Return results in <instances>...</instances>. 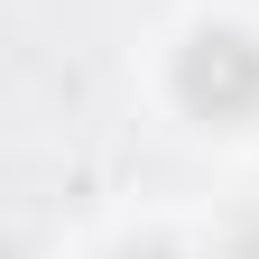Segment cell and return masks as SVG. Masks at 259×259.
Here are the masks:
<instances>
[{"label":"cell","mask_w":259,"mask_h":259,"mask_svg":"<svg viewBox=\"0 0 259 259\" xmlns=\"http://www.w3.org/2000/svg\"><path fill=\"white\" fill-rule=\"evenodd\" d=\"M176 93H185V111H204V120H250L259 111V47L232 37V28H204V37L185 47V65H176Z\"/></svg>","instance_id":"cell-1"},{"label":"cell","mask_w":259,"mask_h":259,"mask_svg":"<svg viewBox=\"0 0 259 259\" xmlns=\"http://www.w3.org/2000/svg\"><path fill=\"white\" fill-rule=\"evenodd\" d=\"M139 259H167V250H139Z\"/></svg>","instance_id":"cell-2"}]
</instances>
